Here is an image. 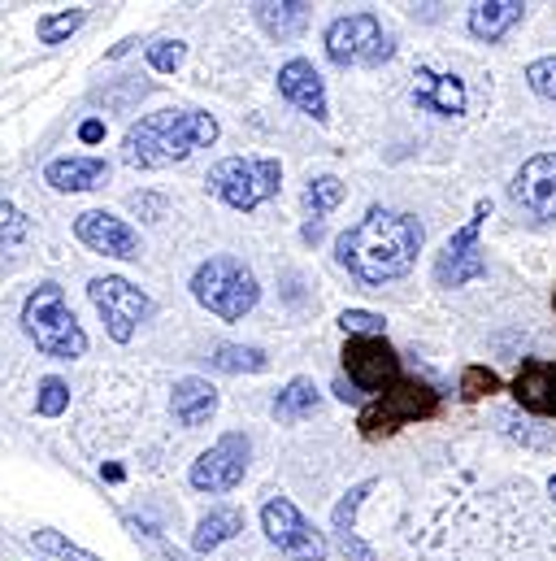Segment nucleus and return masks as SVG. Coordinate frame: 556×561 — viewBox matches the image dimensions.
I'll return each instance as SVG.
<instances>
[{
  "mask_svg": "<svg viewBox=\"0 0 556 561\" xmlns=\"http://www.w3.org/2000/svg\"><path fill=\"white\" fill-rule=\"evenodd\" d=\"M409 561H556V505L531 479L443 492L409 531Z\"/></svg>",
  "mask_w": 556,
  "mask_h": 561,
  "instance_id": "f257e3e1",
  "label": "nucleus"
},
{
  "mask_svg": "<svg viewBox=\"0 0 556 561\" xmlns=\"http://www.w3.org/2000/svg\"><path fill=\"white\" fill-rule=\"evenodd\" d=\"M421 222L414 214H401V209H383L374 205L357 227H348L335 244V257L339 266L361 283H392L405 279L417 266V253H421Z\"/></svg>",
  "mask_w": 556,
  "mask_h": 561,
  "instance_id": "f03ea898",
  "label": "nucleus"
},
{
  "mask_svg": "<svg viewBox=\"0 0 556 561\" xmlns=\"http://www.w3.org/2000/svg\"><path fill=\"white\" fill-rule=\"evenodd\" d=\"M218 140V118L200 114V110H161L139 118L123 140V161L136 170H161L174 165L183 157H192L196 148Z\"/></svg>",
  "mask_w": 556,
  "mask_h": 561,
  "instance_id": "7ed1b4c3",
  "label": "nucleus"
},
{
  "mask_svg": "<svg viewBox=\"0 0 556 561\" xmlns=\"http://www.w3.org/2000/svg\"><path fill=\"white\" fill-rule=\"evenodd\" d=\"M22 331L35 340V348L44 357L57 362H74L88 353V331L79 327V318L66 305V291L57 283H39L26 305H22Z\"/></svg>",
  "mask_w": 556,
  "mask_h": 561,
  "instance_id": "20e7f679",
  "label": "nucleus"
},
{
  "mask_svg": "<svg viewBox=\"0 0 556 561\" xmlns=\"http://www.w3.org/2000/svg\"><path fill=\"white\" fill-rule=\"evenodd\" d=\"M192 296H196L209 313H218V318H227V322H240V318L257 305L262 287H257V275H253L240 257H209V262L196 266V275H192Z\"/></svg>",
  "mask_w": 556,
  "mask_h": 561,
  "instance_id": "39448f33",
  "label": "nucleus"
},
{
  "mask_svg": "<svg viewBox=\"0 0 556 561\" xmlns=\"http://www.w3.org/2000/svg\"><path fill=\"white\" fill-rule=\"evenodd\" d=\"M278 187H282V165L275 157H222L209 170V192L240 214L275 201Z\"/></svg>",
  "mask_w": 556,
  "mask_h": 561,
  "instance_id": "423d86ee",
  "label": "nucleus"
},
{
  "mask_svg": "<svg viewBox=\"0 0 556 561\" xmlns=\"http://www.w3.org/2000/svg\"><path fill=\"white\" fill-rule=\"evenodd\" d=\"M439 414V392L430 388V383H421V379H401L396 388H387L374 405H366L361 410V435H370V439H379V435H392V431H401V426H409V422H421V419H435Z\"/></svg>",
  "mask_w": 556,
  "mask_h": 561,
  "instance_id": "0eeeda50",
  "label": "nucleus"
},
{
  "mask_svg": "<svg viewBox=\"0 0 556 561\" xmlns=\"http://www.w3.org/2000/svg\"><path fill=\"white\" fill-rule=\"evenodd\" d=\"M326 57L348 70V66H383L392 57V39L374 13H348L326 26Z\"/></svg>",
  "mask_w": 556,
  "mask_h": 561,
  "instance_id": "6e6552de",
  "label": "nucleus"
},
{
  "mask_svg": "<svg viewBox=\"0 0 556 561\" xmlns=\"http://www.w3.org/2000/svg\"><path fill=\"white\" fill-rule=\"evenodd\" d=\"M248 435L244 431H227V435H218V444L213 448H205L196 461H192V488L196 492H209V496H222V492H231V488H240L244 483V474H248Z\"/></svg>",
  "mask_w": 556,
  "mask_h": 561,
  "instance_id": "1a4fd4ad",
  "label": "nucleus"
},
{
  "mask_svg": "<svg viewBox=\"0 0 556 561\" xmlns=\"http://www.w3.org/2000/svg\"><path fill=\"white\" fill-rule=\"evenodd\" d=\"M88 296H92V305L101 309L109 340H118V344H131V340H136V331H139V322L152 313V300L139 291L136 283L118 279V275L92 279L88 283Z\"/></svg>",
  "mask_w": 556,
  "mask_h": 561,
  "instance_id": "9d476101",
  "label": "nucleus"
},
{
  "mask_svg": "<svg viewBox=\"0 0 556 561\" xmlns=\"http://www.w3.org/2000/svg\"><path fill=\"white\" fill-rule=\"evenodd\" d=\"M262 527L270 536L282 558L291 561H326V540L322 531H313V523L287 501V496H270L266 510H262Z\"/></svg>",
  "mask_w": 556,
  "mask_h": 561,
  "instance_id": "9b49d317",
  "label": "nucleus"
},
{
  "mask_svg": "<svg viewBox=\"0 0 556 561\" xmlns=\"http://www.w3.org/2000/svg\"><path fill=\"white\" fill-rule=\"evenodd\" d=\"M487 214H491V201H478V205H474V218L443 244V253H439V262H435L439 287H465V283L487 275V257H483V249H478V231H483Z\"/></svg>",
  "mask_w": 556,
  "mask_h": 561,
  "instance_id": "f8f14e48",
  "label": "nucleus"
},
{
  "mask_svg": "<svg viewBox=\"0 0 556 561\" xmlns=\"http://www.w3.org/2000/svg\"><path fill=\"white\" fill-rule=\"evenodd\" d=\"M344 370L361 392H387L401 383V357L383 335H352L344 344Z\"/></svg>",
  "mask_w": 556,
  "mask_h": 561,
  "instance_id": "ddd939ff",
  "label": "nucleus"
},
{
  "mask_svg": "<svg viewBox=\"0 0 556 561\" xmlns=\"http://www.w3.org/2000/svg\"><path fill=\"white\" fill-rule=\"evenodd\" d=\"M74 236L92 249V253H105V257H118V262H136L139 257V236L136 227L109 209H88L74 218Z\"/></svg>",
  "mask_w": 556,
  "mask_h": 561,
  "instance_id": "4468645a",
  "label": "nucleus"
},
{
  "mask_svg": "<svg viewBox=\"0 0 556 561\" xmlns=\"http://www.w3.org/2000/svg\"><path fill=\"white\" fill-rule=\"evenodd\" d=\"M513 201L535 214V218H556V152L531 157L518 174H513Z\"/></svg>",
  "mask_w": 556,
  "mask_h": 561,
  "instance_id": "2eb2a0df",
  "label": "nucleus"
},
{
  "mask_svg": "<svg viewBox=\"0 0 556 561\" xmlns=\"http://www.w3.org/2000/svg\"><path fill=\"white\" fill-rule=\"evenodd\" d=\"M278 92L300 110V114H309L313 123H326V83H322V75L313 70V61H287L282 70H278Z\"/></svg>",
  "mask_w": 556,
  "mask_h": 561,
  "instance_id": "dca6fc26",
  "label": "nucleus"
},
{
  "mask_svg": "<svg viewBox=\"0 0 556 561\" xmlns=\"http://www.w3.org/2000/svg\"><path fill=\"white\" fill-rule=\"evenodd\" d=\"M109 179V161L105 157H57L44 165V183L57 192H92Z\"/></svg>",
  "mask_w": 556,
  "mask_h": 561,
  "instance_id": "f3484780",
  "label": "nucleus"
},
{
  "mask_svg": "<svg viewBox=\"0 0 556 561\" xmlns=\"http://www.w3.org/2000/svg\"><path fill=\"white\" fill-rule=\"evenodd\" d=\"M513 397L522 410L556 419V362H526L513 379Z\"/></svg>",
  "mask_w": 556,
  "mask_h": 561,
  "instance_id": "a211bd4d",
  "label": "nucleus"
},
{
  "mask_svg": "<svg viewBox=\"0 0 556 561\" xmlns=\"http://www.w3.org/2000/svg\"><path fill=\"white\" fill-rule=\"evenodd\" d=\"M414 101L430 114H443V118H456L465 114V83L456 75H435V70H417L414 83Z\"/></svg>",
  "mask_w": 556,
  "mask_h": 561,
  "instance_id": "6ab92c4d",
  "label": "nucleus"
},
{
  "mask_svg": "<svg viewBox=\"0 0 556 561\" xmlns=\"http://www.w3.org/2000/svg\"><path fill=\"white\" fill-rule=\"evenodd\" d=\"M170 405H174V419L183 422V426H205V422L218 414V388L209 379L187 375V379L174 383Z\"/></svg>",
  "mask_w": 556,
  "mask_h": 561,
  "instance_id": "aec40b11",
  "label": "nucleus"
},
{
  "mask_svg": "<svg viewBox=\"0 0 556 561\" xmlns=\"http://www.w3.org/2000/svg\"><path fill=\"white\" fill-rule=\"evenodd\" d=\"M522 13H526L522 0H483V4L470 9V35L496 44V39H505L522 22Z\"/></svg>",
  "mask_w": 556,
  "mask_h": 561,
  "instance_id": "412c9836",
  "label": "nucleus"
},
{
  "mask_svg": "<svg viewBox=\"0 0 556 561\" xmlns=\"http://www.w3.org/2000/svg\"><path fill=\"white\" fill-rule=\"evenodd\" d=\"M370 492H374V483H357V488L335 505V518H331V523H335V536H339V545H344V553H348V561H379L370 545L357 540V527H352V523H357V510H361V501H366Z\"/></svg>",
  "mask_w": 556,
  "mask_h": 561,
  "instance_id": "4be33fe9",
  "label": "nucleus"
},
{
  "mask_svg": "<svg viewBox=\"0 0 556 561\" xmlns=\"http://www.w3.org/2000/svg\"><path fill=\"white\" fill-rule=\"evenodd\" d=\"M240 531H244V514H240V510H231V505H222V510H209V514L200 518V527H196L192 545H196V553H213L218 545L235 540Z\"/></svg>",
  "mask_w": 556,
  "mask_h": 561,
  "instance_id": "5701e85b",
  "label": "nucleus"
},
{
  "mask_svg": "<svg viewBox=\"0 0 556 561\" xmlns=\"http://www.w3.org/2000/svg\"><path fill=\"white\" fill-rule=\"evenodd\" d=\"M253 13L262 22V31L275 35V39H296L309 26V4H300V0H291V4H257Z\"/></svg>",
  "mask_w": 556,
  "mask_h": 561,
  "instance_id": "b1692460",
  "label": "nucleus"
},
{
  "mask_svg": "<svg viewBox=\"0 0 556 561\" xmlns=\"http://www.w3.org/2000/svg\"><path fill=\"white\" fill-rule=\"evenodd\" d=\"M317 405H322V397H317L313 379H291L275 397V419L300 422V419H309V414H317Z\"/></svg>",
  "mask_w": 556,
  "mask_h": 561,
  "instance_id": "393cba45",
  "label": "nucleus"
},
{
  "mask_svg": "<svg viewBox=\"0 0 556 561\" xmlns=\"http://www.w3.org/2000/svg\"><path fill=\"white\" fill-rule=\"evenodd\" d=\"M209 366L222 370V375H262L266 370V353L253 348V344H218Z\"/></svg>",
  "mask_w": 556,
  "mask_h": 561,
  "instance_id": "a878e982",
  "label": "nucleus"
},
{
  "mask_svg": "<svg viewBox=\"0 0 556 561\" xmlns=\"http://www.w3.org/2000/svg\"><path fill=\"white\" fill-rule=\"evenodd\" d=\"M304 209L313 214V218H322V214H331L339 201H344V183L335 179V174H317V179H309V187H304Z\"/></svg>",
  "mask_w": 556,
  "mask_h": 561,
  "instance_id": "bb28decb",
  "label": "nucleus"
},
{
  "mask_svg": "<svg viewBox=\"0 0 556 561\" xmlns=\"http://www.w3.org/2000/svg\"><path fill=\"white\" fill-rule=\"evenodd\" d=\"M31 545L39 549V553H48V558H61V561H101L96 553H88V549H79L74 540H66L61 531H31Z\"/></svg>",
  "mask_w": 556,
  "mask_h": 561,
  "instance_id": "cd10ccee",
  "label": "nucleus"
},
{
  "mask_svg": "<svg viewBox=\"0 0 556 561\" xmlns=\"http://www.w3.org/2000/svg\"><path fill=\"white\" fill-rule=\"evenodd\" d=\"M83 18H88V9H61V13H48V18H39V39L44 44H61V39H70L79 26H83Z\"/></svg>",
  "mask_w": 556,
  "mask_h": 561,
  "instance_id": "c85d7f7f",
  "label": "nucleus"
},
{
  "mask_svg": "<svg viewBox=\"0 0 556 561\" xmlns=\"http://www.w3.org/2000/svg\"><path fill=\"white\" fill-rule=\"evenodd\" d=\"M500 388V379H496V370H487V366H465V375H461V401H483V397H491Z\"/></svg>",
  "mask_w": 556,
  "mask_h": 561,
  "instance_id": "c756f323",
  "label": "nucleus"
},
{
  "mask_svg": "<svg viewBox=\"0 0 556 561\" xmlns=\"http://www.w3.org/2000/svg\"><path fill=\"white\" fill-rule=\"evenodd\" d=\"M26 236H31V222H26V214H22L18 205L0 201V249H13V244H22Z\"/></svg>",
  "mask_w": 556,
  "mask_h": 561,
  "instance_id": "7c9ffc66",
  "label": "nucleus"
},
{
  "mask_svg": "<svg viewBox=\"0 0 556 561\" xmlns=\"http://www.w3.org/2000/svg\"><path fill=\"white\" fill-rule=\"evenodd\" d=\"M183 57H187V44H178V39H157V44H148V66L161 70V75H174V70L183 66Z\"/></svg>",
  "mask_w": 556,
  "mask_h": 561,
  "instance_id": "2f4dec72",
  "label": "nucleus"
},
{
  "mask_svg": "<svg viewBox=\"0 0 556 561\" xmlns=\"http://www.w3.org/2000/svg\"><path fill=\"white\" fill-rule=\"evenodd\" d=\"M66 405H70V388L61 379H44L39 383V397H35V410L44 419H57V414H66Z\"/></svg>",
  "mask_w": 556,
  "mask_h": 561,
  "instance_id": "473e14b6",
  "label": "nucleus"
},
{
  "mask_svg": "<svg viewBox=\"0 0 556 561\" xmlns=\"http://www.w3.org/2000/svg\"><path fill=\"white\" fill-rule=\"evenodd\" d=\"M526 83L531 92H540L544 101H556V57H540L526 66Z\"/></svg>",
  "mask_w": 556,
  "mask_h": 561,
  "instance_id": "72a5a7b5",
  "label": "nucleus"
},
{
  "mask_svg": "<svg viewBox=\"0 0 556 561\" xmlns=\"http://www.w3.org/2000/svg\"><path fill=\"white\" fill-rule=\"evenodd\" d=\"M339 327H344L348 340H352V335H383V318L370 313V309H344V313H339Z\"/></svg>",
  "mask_w": 556,
  "mask_h": 561,
  "instance_id": "f704fd0d",
  "label": "nucleus"
},
{
  "mask_svg": "<svg viewBox=\"0 0 556 561\" xmlns=\"http://www.w3.org/2000/svg\"><path fill=\"white\" fill-rule=\"evenodd\" d=\"M79 140H83V144H101V140H105V123H101V118H88V123L79 127Z\"/></svg>",
  "mask_w": 556,
  "mask_h": 561,
  "instance_id": "c9c22d12",
  "label": "nucleus"
},
{
  "mask_svg": "<svg viewBox=\"0 0 556 561\" xmlns=\"http://www.w3.org/2000/svg\"><path fill=\"white\" fill-rule=\"evenodd\" d=\"M131 209H136V214H152V218H161V209H165V205H161L157 196H131Z\"/></svg>",
  "mask_w": 556,
  "mask_h": 561,
  "instance_id": "e433bc0d",
  "label": "nucleus"
},
{
  "mask_svg": "<svg viewBox=\"0 0 556 561\" xmlns=\"http://www.w3.org/2000/svg\"><path fill=\"white\" fill-rule=\"evenodd\" d=\"M304 240L317 244V240H322V222H309V227H304Z\"/></svg>",
  "mask_w": 556,
  "mask_h": 561,
  "instance_id": "4c0bfd02",
  "label": "nucleus"
},
{
  "mask_svg": "<svg viewBox=\"0 0 556 561\" xmlns=\"http://www.w3.org/2000/svg\"><path fill=\"white\" fill-rule=\"evenodd\" d=\"M548 501H553V505H556V474H553V479H548Z\"/></svg>",
  "mask_w": 556,
  "mask_h": 561,
  "instance_id": "58836bf2",
  "label": "nucleus"
},
{
  "mask_svg": "<svg viewBox=\"0 0 556 561\" xmlns=\"http://www.w3.org/2000/svg\"><path fill=\"white\" fill-rule=\"evenodd\" d=\"M553 309H556V291H553Z\"/></svg>",
  "mask_w": 556,
  "mask_h": 561,
  "instance_id": "ea45409f",
  "label": "nucleus"
}]
</instances>
